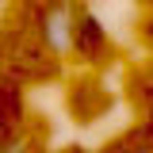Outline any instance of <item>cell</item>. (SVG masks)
I'll use <instances>...</instances> for the list:
<instances>
[{
	"label": "cell",
	"instance_id": "1",
	"mask_svg": "<svg viewBox=\"0 0 153 153\" xmlns=\"http://www.w3.org/2000/svg\"><path fill=\"white\" fill-rule=\"evenodd\" d=\"M46 23H50V42H54V50H65V46H69V31H73V16L50 12Z\"/></svg>",
	"mask_w": 153,
	"mask_h": 153
}]
</instances>
